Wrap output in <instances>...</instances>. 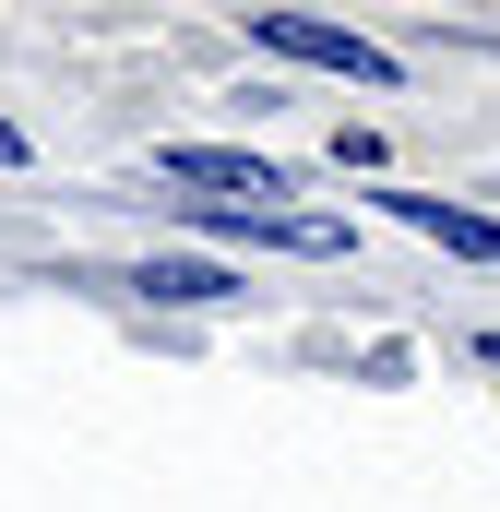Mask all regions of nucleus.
<instances>
[{
  "instance_id": "6",
  "label": "nucleus",
  "mask_w": 500,
  "mask_h": 512,
  "mask_svg": "<svg viewBox=\"0 0 500 512\" xmlns=\"http://www.w3.org/2000/svg\"><path fill=\"white\" fill-rule=\"evenodd\" d=\"M489 358H500V334H489Z\"/></svg>"
},
{
  "instance_id": "5",
  "label": "nucleus",
  "mask_w": 500,
  "mask_h": 512,
  "mask_svg": "<svg viewBox=\"0 0 500 512\" xmlns=\"http://www.w3.org/2000/svg\"><path fill=\"white\" fill-rule=\"evenodd\" d=\"M0 167H24V131H12V120H0Z\"/></svg>"
},
{
  "instance_id": "1",
  "label": "nucleus",
  "mask_w": 500,
  "mask_h": 512,
  "mask_svg": "<svg viewBox=\"0 0 500 512\" xmlns=\"http://www.w3.org/2000/svg\"><path fill=\"white\" fill-rule=\"evenodd\" d=\"M155 179L203 191L215 215H274V191H298L274 155H239V143H167V155H155Z\"/></svg>"
},
{
  "instance_id": "2",
  "label": "nucleus",
  "mask_w": 500,
  "mask_h": 512,
  "mask_svg": "<svg viewBox=\"0 0 500 512\" xmlns=\"http://www.w3.org/2000/svg\"><path fill=\"white\" fill-rule=\"evenodd\" d=\"M250 48H274V60H310V72H346V84H393V60H381L370 36H346V24H310V12H262V24H250Z\"/></svg>"
},
{
  "instance_id": "3",
  "label": "nucleus",
  "mask_w": 500,
  "mask_h": 512,
  "mask_svg": "<svg viewBox=\"0 0 500 512\" xmlns=\"http://www.w3.org/2000/svg\"><path fill=\"white\" fill-rule=\"evenodd\" d=\"M393 215H405L417 239L465 251V262H500V215H465V203H441V191H393Z\"/></svg>"
},
{
  "instance_id": "4",
  "label": "nucleus",
  "mask_w": 500,
  "mask_h": 512,
  "mask_svg": "<svg viewBox=\"0 0 500 512\" xmlns=\"http://www.w3.org/2000/svg\"><path fill=\"white\" fill-rule=\"evenodd\" d=\"M143 298H179V310H203V298H239L215 262H143Z\"/></svg>"
}]
</instances>
